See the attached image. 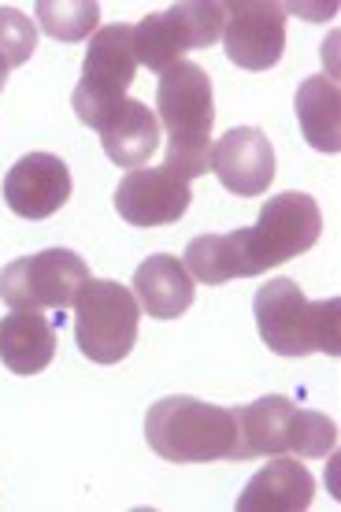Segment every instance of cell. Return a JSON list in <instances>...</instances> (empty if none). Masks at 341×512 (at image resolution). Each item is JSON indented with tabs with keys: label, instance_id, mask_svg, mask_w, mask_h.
<instances>
[{
	"label": "cell",
	"instance_id": "1",
	"mask_svg": "<svg viewBox=\"0 0 341 512\" xmlns=\"http://www.w3.org/2000/svg\"><path fill=\"white\" fill-rule=\"evenodd\" d=\"M156 119L167 130L164 167L182 182L208 175V153H212L215 127V97L212 78L201 64L178 60L167 67L156 86Z\"/></svg>",
	"mask_w": 341,
	"mask_h": 512
},
{
	"label": "cell",
	"instance_id": "2",
	"mask_svg": "<svg viewBox=\"0 0 341 512\" xmlns=\"http://www.w3.org/2000/svg\"><path fill=\"white\" fill-rule=\"evenodd\" d=\"M341 301H308L293 279H271L253 297L256 331L264 346L278 357H308V353H341L338 331Z\"/></svg>",
	"mask_w": 341,
	"mask_h": 512
},
{
	"label": "cell",
	"instance_id": "3",
	"mask_svg": "<svg viewBox=\"0 0 341 512\" xmlns=\"http://www.w3.org/2000/svg\"><path fill=\"white\" fill-rule=\"evenodd\" d=\"M145 438L156 457L171 464L234 461L238 423L234 409H219L197 397H160L145 416Z\"/></svg>",
	"mask_w": 341,
	"mask_h": 512
},
{
	"label": "cell",
	"instance_id": "4",
	"mask_svg": "<svg viewBox=\"0 0 341 512\" xmlns=\"http://www.w3.org/2000/svg\"><path fill=\"white\" fill-rule=\"evenodd\" d=\"M238 423V442H234V461H256V457H327L334 453L338 427L323 412L297 409L290 397L271 394L253 405L234 409Z\"/></svg>",
	"mask_w": 341,
	"mask_h": 512
},
{
	"label": "cell",
	"instance_id": "5",
	"mask_svg": "<svg viewBox=\"0 0 341 512\" xmlns=\"http://www.w3.org/2000/svg\"><path fill=\"white\" fill-rule=\"evenodd\" d=\"M323 231V212L316 197L297 190H286L271 197L249 231H234V256H238V279L264 275L267 268H278L293 256L308 253L319 242Z\"/></svg>",
	"mask_w": 341,
	"mask_h": 512
},
{
	"label": "cell",
	"instance_id": "6",
	"mask_svg": "<svg viewBox=\"0 0 341 512\" xmlns=\"http://www.w3.org/2000/svg\"><path fill=\"white\" fill-rule=\"evenodd\" d=\"M141 305L112 279H89L75 297V342L93 364H119L138 342Z\"/></svg>",
	"mask_w": 341,
	"mask_h": 512
},
{
	"label": "cell",
	"instance_id": "7",
	"mask_svg": "<svg viewBox=\"0 0 341 512\" xmlns=\"http://www.w3.org/2000/svg\"><path fill=\"white\" fill-rule=\"evenodd\" d=\"M227 23V4L219 0H182L171 4L167 12L149 15L134 26V52L138 64L164 75L167 67H175L186 52L208 49L223 38Z\"/></svg>",
	"mask_w": 341,
	"mask_h": 512
},
{
	"label": "cell",
	"instance_id": "8",
	"mask_svg": "<svg viewBox=\"0 0 341 512\" xmlns=\"http://www.w3.org/2000/svg\"><path fill=\"white\" fill-rule=\"evenodd\" d=\"M138 52H134V26L115 23L101 26L86 49V64H82V82L71 93V108L86 127L97 130L115 104L123 101L130 82L138 75Z\"/></svg>",
	"mask_w": 341,
	"mask_h": 512
},
{
	"label": "cell",
	"instance_id": "9",
	"mask_svg": "<svg viewBox=\"0 0 341 512\" xmlns=\"http://www.w3.org/2000/svg\"><path fill=\"white\" fill-rule=\"evenodd\" d=\"M89 282L86 260L75 249H45L34 256H19L0 271V301L8 308H71L82 286Z\"/></svg>",
	"mask_w": 341,
	"mask_h": 512
},
{
	"label": "cell",
	"instance_id": "10",
	"mask_svg": "<svg viewBox=\"0 0 341 512\" xmlns=\"http://www.w3.org/2000/svg\"><path fill=\"white\" fill-rule=\"evenodd\" d=\"M286 4L275 0H234L227 4L223 49L241 71H267L286 52Z\"/></svg>",
	"mask_w": 341,
	"mask_h": 512
},
{
	"label": "cell",
	"instance_id": "11",
	"mask_svg": "<svg viewBox=\"0 0 341 512\" xmlns=\"http://www.w3.org/2000/svg\"><path fill=\"white\" fill-rule=\"evenodd\" d=\"M190 182L167 167H134L115 186V212L130 227H167L190 212Z\"/></svg>",
	"mask_w": 341,
	"mask_h": 512
},
{
	"label": "cell",
	"instance_id": "12",
	"mask_svg": "<svg viewBox=\"0 0 341 512\" xmlns=\"http://www.w3.org/2000/svg\"><path fill=\"white\" fill-rule=\"evenodd\" d=\"M208 171L238 197H260L275 182V145L260 127H234L212 145Z\"/></svg>",
	"mask_w": 341,
	"mask_h": 512
},
{
	"label": "cell",
	"instance_id": "13",
	"mask_svg": "<svg viewBox=\"0 0 341 512\" xmlns=\"http://www.w3.org/2000/svg\"><path fill=\"white\" fill-rule=\"evenodd\" d=\"M71 197V171L56 153H26L4 175V201L15 216L49 219Z\"/></svg>",
	"mask_w": 341,
	"mask_h": 512
},
{
	"label": "cell",
	"instance_id": "14",
	"mask_svg": "<svg viewBox=\"0 0 341 512\" xmlns=\"http://www.w3.org/2000/svg\"><path fill=\"white\" fill-rule=\"evenodd\" d=\"M316 498V479L312 472L297 464V457H275L245 483L234 509L238 512H301Z\"/></svg>",
	"mask_w": 341,
	"mask_h": 512
},
{
	"label": "cell",
	"instance_id": "15",
	"mask_svg": "<svg viewBox=\"0 0 341 512\" xmlns=\"http://www.w3.org/2000/svg\"><path fill=\"white\" fill-rule=\"evenodd\" d=\"M134 297H138L141 312H149L152 320H178L186 316L190 305L197 301V282L186 271V264L171 253L149 256L138 271H134Z\"/></svg>",
	"mask_w": 341,
	"mask_h": 512
},
{
	"label": "cell",
	"instance_id": "16",
	"mask_svg": "<svg viewBox=\"0 0 341 512\" xmlns=\"http://www.w3.org/2000/svg\"><path fill=\"white\" fill-rule=\"evenodd\" d=\"M97 134H101V145L108 160L119 167H145L149 156L156 153L160 145V119L152 108H145L141 101H123L115 104L112 112L97 123Z\"/></svg>",
	"mask_w": 341,
	"mask_h": 512
},
{
	"label": "cell",
	"instance_id": "17",
	"mask_svg": "<svg viewBox=\"0 0 341 512\" xmlns=\"http://www.w3.org/2000/svg\"><path fill=\"white\" fill-rule=\"evenodd\" d=\"M56 357V327L41 312L12 308L0 320V360L12 375H41Z\"/></svg>",
	"mask_w": 341,
	"mask_h": 512
},
{
	"label": "cell",
	"instance_id": "18",
	"mask_svg": "<svg viewBox=\"0 0 341 512\" xmlns=\"http://www.w3.org/2000/svg\"><path fill=\"white\" fill-rule=\"evenodd\" d=\"M297 123L304 141L319 153H338L341 149V90L327 75H312L297 86Z\"/></svg>",
	"mask_w": 341,
	"mask_h": 512
},
{
	"label": "cell",
	"instance_id": "19",
	"mask_svg": "<svg viewBox=\"0 0 341 512\" xmlns=\"http://www.w3.org/2000/svg\"><path fill=\"white\" fill-rule=\"evenodd\" d=\"M34 12L41 30L56 41H86L89 34H97L101 19V8L93 0H41Z\"/></svg>",
	"mask_w": 341,
	"mask_h": 512
},
{
	"label": "cell",
	"instance_id": "20",
	"mask_svg": "<svg viewBox=\"0 0 341 512\" xmlns=\"http://www.w3.org/2000/svg\"><path fill=\"white\" fill-rule=\"evenodd\" d=\"M38 49V26L15 8H0V56L8 67H23Z\"/></svg>",
	"mask_w": 341,
	"mask_h": 512
},
{
	"label": "cell",
	"instance_id": "21",
	"mask_svg": "<svg viewBox=\"0 0 341 512\" xmlns=\"http://www.w3.org/2000/svg\"><path fill=\"white\" fill-rule=\"evenodd\" d=\"M8 71H12V67H8V60H4V56H0V90H4V86H8Z\"/></svg>",
	"mask_w": 341,
	"mask_h": 512
}]
</instances>
